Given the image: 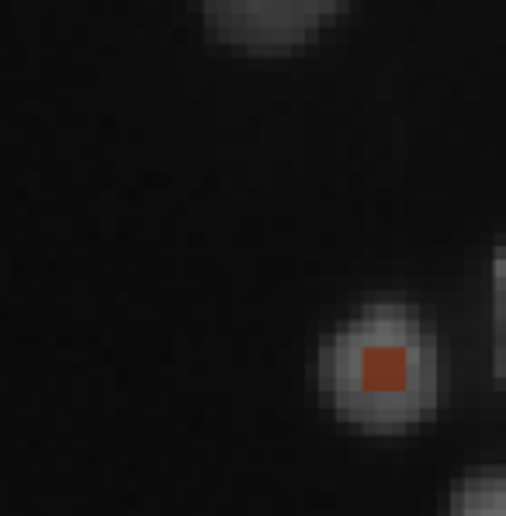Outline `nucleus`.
I'll return each mask as SVG.
<instances>
[{"label": "nucleus", "mask_w": 506, "mask_h": 516, "mask_svg": "<svg viewBox=\"0 0 506 516\" xmlns=\"http://www.w3.org/2000/svg\"><path fill=\"white\" fill-rule=\"evenodd\" d=\"M496 288H500V322H503V340H500V378L506 381V246L496 257Z\"/></svg>", "instance_id": "4"}, {"label": "nucleus", "mask_w": 506, "mask_h": 516, "mask_svg": "<svg viewBox=\"0 0 506 516\" xmlns=\"http://www.w3.org/2000/svg\"><path fill=\"white\" fill-rule=\"evenodd\" d=\"M448 516H506V475H471L458 481Z\"/></svg>", "instance_id": "3"}, {"label": "nucleus", "mask_w": 506, "mask_h": 516, "mask_svg": "<svg viewBox=\"0 0 506 516\" xmlns=\"http://www.w3.org/2000/svg\"><path fill=\"white\" fill-rule=\"evenodd\" d=\"M319 392L357 426H413L440 402L437 340L413 305L371 302L323 340Z\"/></svg>", "instance_id": "1"}, {"label": "nucleus", "mask_w": 506, "mask_h": 516, "mask_svg": "<svg viewBox=\"0 0 506 516\" xmlns=\"http://www.w3.org/2000/svg\"><path fill=\"white\" fill-rule=\"evenodd\" d=\"M347 0H205L209 25L243 45H295L330 21Z\"/></svg>", "instance_id": "2"}]
</instances>
